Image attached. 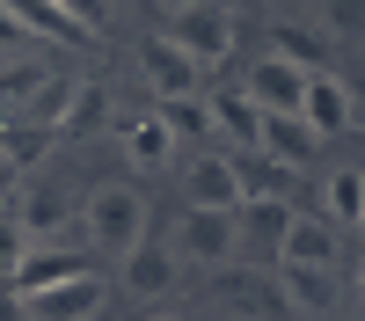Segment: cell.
I'll use <instances>...</instances> for the list:
<instances>
[{
  "label": "cell",
  "mask_w": 365,
  "mask_h": 321,
  "mask_svg": "<svg viewBox=\"0 0 365 321\" xmlns=\"http://www.w3.org/2000/svg\"><path fill=\"white\" fill-rule=\"evenodd\" d=\"M81 241H88V256L125 263L146 241V190L139 183H96L81 197Z\"/></svg>",
  "instance_id": "cell-1"
},
{
  "label": "cell",
  "mask_w": 365,
  "mask_h": 321,
  "mask_svg": "<svg viewBox=\"0 0 365 321\" xmlns=\"http://www.w3.org/2000/svg\"><path fill=\"white\" fill-rule=\"evenodd\" d=\"M175 263H205V270H227L241 256V212H205V204H182L175 219Z\"/></svg>",
  "instance_id": "cell-2"
},
{
  "label": "cell",
  "mask_w": 365,
  "mask_h": 321,
  "mask_svg": "<svg viewBox=\"0 0 365 321\" xmlns=\"http://www.w3.org/2000/svg\"><path fill=\"white\" fill-rule=\"evenodd\" d=\"M168 44L190 51L197 73H212V66H227V51H234V22H227L220 0H182V8L168 15Z\"/></svg>",
  "instance_id": "cell-3"
},
{
  "label": "cell",
  "mask_w": 365,
  "mask_h": 321,
  "mask_svg": "<svg viewBox=\"0 0 365 321\" xmlns=\"http://www.w3.org/2000/svg\"><path fill=\"white\" fill-rule=\"evenodd\" d=\"M241 95H249L263 117H299V95H307V66H292V58L263 51L256 66H249V80H241Z\"/></svg>",
  "instance_id": "cell-4"
},
{
  "label": "cell",
  "mask_w": 365,
  "mask_h": 321,
  "mask_svg": "<svg viewBox=\"0 0 365 321\" xmlns=\"http://www.w3.org/2000/svg\"><path fill=\"white\" fill-rule=\"evenodd\" d=\"M182 197L190 204H205V212H241V168H234V154L227 146H212V154H197L190 168H182Z\"/></svg>",
  "instance_id": "cell-5"
},
{
  "label": "cell",
  "mask_w": 365,
  "mask_h": 321,
  "mask_svg": "<svg viewBox=\"0 0 365 321\" xmlns=\"http://www.w3.org/2000/svg\"><path fill=\"white\" fill-rule=\"evenodd\" d=\"M351 117H358V102H351V88L336 80V73H307V95H299V125H307L314 139H344L351 132Z\"/></svg>",
  "instance_id": "cell-6"
},
{
  "label": "cell",
  "mask_w": 365,
  "mask_h": 321,
  "mask_svg": "<svg viewBox=\"0 0 365 321\" xmlns=\"http://www.w3.org/2000/svg\"><path fill=\"white\" fill-rule=\"evenodd\" d=\"M96 270V256L88 248H29L22 263H15V278H8V292L15 300H29V292H51V285H73V278H88Z\"/></svg>",
  "instance_id": "cell-7"
},
{
  "label": "cell",
  "mask_w": 365,
  "mask_h": 321,
  "mask_svg": "<svg viewBox=\"0 0 365 321\" xmlns=\"http://www.w3.org/2000/svg\"><path fill=\"white\" fill-rule=\"evenodd\" d=\"M15 226H22V241H58V233L81 226V204L66 190H51V183H29L22 204H15Z\"/></svg>",
  "instance_id": "cell-8"
},
{
  "label": "cell",
  "mask_w": 365,
  "mask_h": 321,
  "mask_svg": "<svg viewBox=\"0 0 365 321\" xmlns=\"http://www.w3.org/2000/svg\"><path fill=\"white\" fill-rule=\"evenodd\" d=\"M278 263H299V270H336V226L314 219V212H292L285 233H278Z\"/></svg>",
  "instance_id": "cell-9"
},
{
  "label": "cell",
  "mask_w": 365,
  "mask_h": 321,
  "mask_svg": "<svg viewBox=\"0 0 365 321\" xmlns=\"http://www.w3.org/2000/svg\"><path fill=\"white\" fill-rule=\"evenodd\" d=\"M139 66H146V80H154V95H161V102H175V95H205L197 58H190V51H175L168 37H146V44H139Z\"/></svg>",
  "instance_id": "cell-10"
},
{
  "label": "cell",
  "mask_w": 365,
  "mask_h": 321,
  "mask_svg": "<svg viewBox=\"0 0 365 321\" xmlns=\"http://www.w3.org/2000/svg\"><path fill=\"white\" fill-rule=\"evenodd\" d=\"M96 307H103V278H96V270L73 278V285H51V292L15 300V314H29V321H88Z\"/></svg>",
  "instance_id": "cell-11"
},
{
  "label": "cell",
  "mask_w": 365,
  "mask_h": 321,
  "mask_svg": "<svg viewBox=\"0 0 365 321\" xmlns=\"http://www.w3.org/2000/svg\"><path fill=\"white\" fill-rule=\"evenodd\" d=\"M205 110H212V139H227V146H241V154H256V139H263V110L241 95V88H212Z\"/></svg>",
  "instance_id": "cell-12"
},
{
  "label": "cell",
  "mask_w": 365,
  "mask_h": 321,
  "mask_svg": "<svg viewBox=\"0 0 365 321\" xmlns=\"http://www.w3.org/2000/svg\"><path fill=\"white\" fill-rule=\"evenodd\" d=\"M175 278H182V263H175V248H168V241H139V248L125 256V285L139 292V300H168Z\"/></svg>",
  "instance_id": "cell-13"
},
{
  "label": "cell",
  "mask_w": 365,
  "mask_h": 321,
  "mask_svg": "<svg viewBox=\"0 0 365 321\" xmlns=\"http://www.w3.org/2000/svg\"><path fill=\"white\" fill-rule=\"evenodd\" d=\"M285 197H249L241 204V256H263V263H278V233H285Z\"/></svg>",
  "instance_id": "cell-14"
},
{
  "label": "cell",
  "mask_w": 365,
  "mask_h": 321,
  "mask_svg": "<svg viewBox=\"0 0 365 321\" xmlns=\"http://www.w3.org/2000/svg\"><path fill=\"white\" fill-rule=\"evenodd\" d=\"M278 300H285V314H329V307H336V278H329V270H299V263H278Z\"/></svg>",
  "instance_id": "cell-15"
},
{
  "label": "cell",
  "mask_w": 365,
  "mask_h": 321,
  "mask_svg": "<svg viewBox=\"0 0 365 321\" xmlns=\"http://www.w3.org/2000/svg\"><path fill=\"white\" fill-rule=\"evenodd\" d=\"M125 161H132L139 175H161V168L175 161V139H168V125H161L154 110H146V117H132V125H125Z\"/></svg>",
  "instance_id": "cell-16"
},
{
  "label": "cell",
  "mask_w": 365,
  "mask_h": 321,
  "mask_svg": "<svg viewBox=\"0 0 365 321\" xmlns=\"http://www.w3.org/2000/svg\"><path fill=\"white\" fill-rule=\"evenodd\" d=\"M256 154H270V161H285V168H307L314 154H322V139L299 125V117H263V139H256Z\"/></svg>",
  "instance_id": "cell-17"
},
{
  "label": "cell",
  "mask_w": 365,
  "mask_h": 321,
  "mask_svg": "<svg viewBox=\"0 0 365 321\" xmlns=\"http://www.w3.org/2000/svg\"><path fill=\"white\" fill-rule=\"evenodd\" d=\"M44 73H51V66H44V58H29V51L0 66V125H15V117L29 110V95L44 88Z\"/></svg>",
  "instance_id": "cell-18"
},
{
  "label": "cell",
  "mask_w": 365,
  "mask_h": 321,
  "mask_svg": "<svg viewBox=\"0 0 365 321\" xmlns=\"http://www.w3.org/2000/svg\"><path fill=\"white\" fill-rule=\"evenodd\" d=\"M51 146H58V132H44V125H0V154H8V168L15 175H29L37 161H51Z\"/></svg>",
  "instance_id": "cell-19"
},
{
  "label": "cell",
  "mask_w": 365,
  "mask_h": 321,
  "mask_svg": "<svg viewBox=\"0 0 365 321\" xmlns=\"http://www.w3.org/2000/svg\"><path fill=\"white\" fill-rule=\"evenodd\" d=\"M322 204H329V226H336V219L358 226V219H365V175H358V168H329V175H322Z\"/></svg>",
  "instance_id": "cell-20"
},
{
  "label": "cell",
  "mask_w": 365,
  "mask_h": 321,
  "mask_svg": "<svg viewBox=\"0 0 365 321\" xmlns=\"http://www.w3.org/2000/svg\"><path fill=\"white\" fill-rule=\"evenodd\" d=\"M154 117L168 125V139L182 146V139H212V110H205V95H175V102H154Z\"/></svg>",
  "instance_id": "cell-21"
},
{
  "label": "cell",
  "mask_w": 365,
  "mask_h": 321,
  "mask_svg": "<svg viewBox=\"0 0 365 321\" xmlns=\"http://www.w3.org/2000/svg\"><path fill=\"white\" fill-rule=\"evenodd\" d=\"M0 8H15L29 29H51V37H66V44H88V22H73L58 0H0Z\"/></svg>",
  "instance_id": "cell-22"
},
{
  "label": "cell",
  "mask_w": 365,
  "mask_h": 321,
  "mask_svg": "<svg viewBox=\"0 0 365 321\" xmlns=\"http://www.w3.org/2000/svg\"><path fill=\"white\" fill-rule=\"evenodd\" d=\"M278 58H292V66H307V73H322V37L314 29H299V22H278V44H270Z\"/></svg>",
  "instance_id": "cell-23"
},
{
  "label": "cell",
  "mask_w": 365,
  "mask_h": 321,
  "mask_svg": "<svg viewBox=\"0 0 365 321\" xmlns=\"http://www.w3.org/2000/svg\"><path fill=\"white\" fill-rule=\"evenodd\" d=\"M22 256H29V241H22V226H15V219H0V285L15 278V263H22Z\"/></svg>",
  "instance_id": "cell-24"
},
{
  "label": "cell",
  "mask_w": 365,
  "mask_h": 321,
  "mask_svg": "<svg viewBox=\"0 0 365 321\" xmlns=\"http://www.w3.org/2000/svg\"><path fill=\"white\" fill-rule=\"evenodd\" d=\"M29 37H37V29H29V22H22L15 8H0V51H22Z\"/></svg>",
  "instance_id": "cell-25"
},
{
  "label": "cell",
  "mask_w": 365,
  "mask_h": 321,
  "mask_svg": "<svg viewBox=\"0 0 365 321\" xmlns=\"http://www.w3.org/2000/svg\"><path fill=\"white\" fill-rule=\"evenodd\" d=\"M15 183H22V175L8 168V154H0V190H15Z\"/></svg>",
  "instance_id": "cell-26"
},
{
  "label": "cell",
  "mask_w": 365,
  "mask_h": 321,
  "mask_svg": "<svg viewBox=\"0 0 365 321\" xmlns=\"http://www.w3.org/2000/svg\"><path fill=\"white\" fill-rule=\"evenodd\" d=\"M154 321H175V314H154Z\"/></svg>",
  "instance_id": "cell-27"
},
{
  "label": "cell",
  "mask_w": 365,
  "mask_h": 321,
  "mask_svg": "<svg viewBox=\"0 0 365 321\" xmlns=\"http://www.w3.org/2000/svg\"><path fill=\"white\" fill-rule=\"evenodd\" d=\"M292 8H307V0H292Z\"/></svg>",
  "instance_id": "cell-28"
},
{
  "label": "cell",
  "mask_w": 365,
  "mask_h": 321,
  "mask_svg": "<svg viewBox=\"0 0 365 321\" xmlns=\"http://www.w3.org/2000/svg\"><path fill=\"white\" fill-rule=\"evenodd\" d=\"M358 226H365V219H358Z\"/></svg>",
  "instance_id": "cell-29"
}]
</instances>
